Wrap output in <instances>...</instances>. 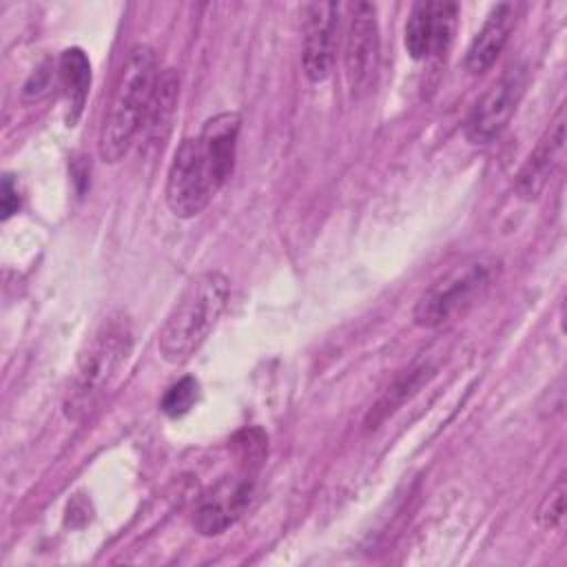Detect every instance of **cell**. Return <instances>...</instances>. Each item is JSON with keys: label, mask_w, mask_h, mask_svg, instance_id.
Listing matches in <instances>:
<instances>
[{"label": "cell", "mask_w": 567, "mask_h": 567, "mask_svg": "<svg viewBox=\"0 0 567 567\" xmlns=\"http://www.w3.org/2000/svg\"><path fill=\"white\" fill-rule=\"evenodd\" d=\"M379 53L381 38L377 9L368 2H357L352 7L343 44V71L352 97H361L370 93V89L374 86L379 71Z\"/></svg>", "instance_id": "8992f818"}, {"label": "cell", "mask_w": 567, "mask_h": 567, "mask_svg": "<svg viewBox=\"0 0 567 567\" xmlns=\"http://www.w3.org/2000/svg\"><path fill=\"white\" fill-rule=\"evenodd\" d=\"M0 210L2 219H9L18 208H20V197H18V186L11 175H4L2 179V190H0Z\"/></svg>", "instance_id": "e0dca14e"}, {"label": "cell", "mask_w": 567, "mask_h": 567, "mask_svg": "<svg viewBox=\"0 0 567 567\" xmlns=\"http://www.w3.org/2000/svg\"><path fill=\"white\" fill-rule=\"evenodd\" d=\"M241 117L235 111L206 120L197 137H186L173 153L166 175V204L175 217L199 215L235 171Z\"/></svg>", "instance_id": "6da1fadb"}, {"label": "cell", "mask_w": 567, "mask_h": 567, "mask_svg": "<svg viewBox=\"0 0 567 567\" xmlns=\"http://www.w3.org/2000/svg\"><path fill=\"white\" fill-rule=\"evenodd\" d=\"M197 396H199V383L193 377H182L164 392L159 408L166 416L179 419L186 412H190V408L197 403Z\"/></svg>", "instance_id": "9a60e30c"}, {"label": "cell", "mask_w": 567, "mask_h": 567, "mask_svg": "<svg viewBox=\"0 0 567 567\" xmlns=\"http://www.w3.org/2000/svg\"><path fill=\"white\" fill-rule=\"evenodd\" d=\"M133 348V334L126 317L113 315L100 323L78 357L75 377L64 399L69 419L80 421L106 394L117 379Z\"/></svg>", "instance_id": "277c9868"}, {"label": "cell", "mask_w": 567, "mask_h": 567, "mask_svg": "<svg viewBox=\"0 0 567 567\" xmlns=\"http://www.w3.org/2000/svg\"><path fill=\"white\" fill-rule=\"evenodd\" d=\"M157 75L155 51L148 44H135L122 64L102 120L97 151L104 162L115 164L128 153L142 131Z\"/></svg>", "instance_id": "3957f363"}, {"label": "cell", "mask_w": 567, "mask_h": 567, "mask_svg": "<svg viewBox=\"0 0 567 567\" xmlns=\"http://www.w3.org/2000/svg\"><path fill=\"white\" fill-rule=\"evenodd\" d=\"M565 478H558L549 492L543 496L538 509H536V523L543 529H556L563 525L565 518Z\"/></svg>", "instance_id": "2e32d148"}, {"label": "cell", "mask_w": 567, "mask_h": 567, "mask_svg": "<svg viewBox=\"0 0 567 567\" xmlns=\"http://www.w3.org/2000/svg\"><path fill=\"white\" fill-rule=\"evenodd\" d=\"M230 299V281L219 270L195 275L157 332V350L166 363L179 365L188 361L206 337L215 330Z\"/></svg>", "instance_id": "7a4b0ae2"}, {"label": "cell", "mask_w": 567, "mask_h": 567, "mask_svg": "<svg viewBox=\"0 0 567 567\" xmlns=\"http://www.w3.org/2000/svg\"><path fill=\"white\" fill-rule=\"evenodd\" d=\"M177 97H179V75L175 73V69H164L157 75V82L144 115V124H142V133L148 140V144H157L159 140H164L177 106Z\"/></svg>", "instance_id": "4fadbf2b"}, {"label": "cell", "mask_w": 567, "mask_h": 567, "mask_svg": "<svg viewBox=\"0 0 567 567\" xmlns=\"http://www.w3.org/2000/svg\"><path fill=\"white\" fill-rule=\"evenodd\" d=\"M341 4L312 2L303 9V73L310 82H323L334 64Z\"/></svg>", "instance_id": "9c48e42d"}, {"label": "cell", "mask_w": 567, "mask_h": 567, "mask_svg": "<svg viewBox=\"0 0 567 567\" xmlns=\"http://www.w3.org/2000/svg\"><path fill=\"white\" fill-rule=\"evenodd\" d=\"M563 144H565V113L560 109L516 173V190L520 197L534 199L540 195V190L545 188L549 175L558 164Z\"/></svg>", "instance_id": "8fae6325"}, {"label": "cell", "mask_w": 567, "mask_h": 567, "mask_svg": "<svg viewBox=\"0 0 567 567\" xmlns=\"http://www.w3.org/2000/svg\"><path fill=\"white\" fill-rule=\"evenodd\" d=\"M60 82L69 102V122L73 124L82 113L91 86V62L78 47L64 49L60 55Z\"/></svg>", "instance_id": "5bb4252c"}, {"label": "cell", "mask_w": 567, "mask_h": 567, "mask_svg": "<svg viewBox=\"0 0 567 567\" xmlns=\"http://www.w3.org/2000/svg\"><path fill=\"white\" fill-rule=\"evenodd\" d=\"M527 84V71L520 64H514L494 80L487 91L476 100L467 122H465V137L472 144H489L496 140L505 126L509 124L523 91Z\"/></svg>", "instance_id": "52a82bcc"}, {"label": "cell", "mask_w": 567, "mask_h": 567, "mask_svg": "<svg viewBox=\"0 0 567 567\" xmlns=\"http://www.w3.org/2000/svg\"><path fill=\"white\" fill-rule=\"evenodd\" d=\"M514 24H516V11H514V4L509 2H501L487 13L483 27L474 35L465 53V69L472 75L485 73L496 62V58L501 55V51L509 40Z\"/></svg>", "instance_id": "7c38bea8"}, {"label": "cell", "mask_w": 567, "mask_h": 567, "mask_svg": "<svg viewBox=\"0 0 567 567\" xmlns=\"http://www.w3.org/2000/svg\"><path fill=\"white\" fill-rule=\"evenodd\" d=\"M501 261L494 257H470L439 277L421 292L414 306V321L421 328H441L472 308L496 281Z\"/></svg>", "instance_id": "5b68a950"}, {"label": "cell", "mask_w": 567, "mask_h": 567, "mask_svg": "<svg viewBox=\"0 0 567 567\" xmlns=\"http://www.w3.org/2000/svg\"><path fill=\"white\" fill-rule=\"evenodd\" d=\"M458 7L454 2H416L405 22V51L412 60L445 55L454 40Z\"/></svg>", "instance_id": "ba28073f"}, {"label": "cell", "mask_w": 567, "mask_h": 567, "mask_svg": "<svg viewBox=\"0 0 567 567\" xmlns=\"http://www.w3.org/2000/svg\"><path fill=\"white\" fill-rule=\"evenodd\" d=\"M250 498V474L221 481L197 507L193 525L204 536L226 532L246 509Z\"/></svg>", "instance_id": "30bf717a"}]
</instances>
